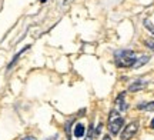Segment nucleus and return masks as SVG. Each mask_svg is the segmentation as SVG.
I'll use <instances>...</instances> for the list:
<instances>
[{"label":"nucleus","instance_id":"f257e3e1","mask_svg":"<svg viewBox=\"0 0 154 140\" xmlns=\"http://www.w3.org/2000/svg\"><path fill=\"white\" fill-rule=\"evenodd\" d=\"M114 60L119 67H133V64L136 62V53L133 50L121 49L114 53Z\"/></svg>","mask_w":154,"mask_h":140},{"label":"nucleus","instance_id":"f03ea898","mask_svg":"<svg viewBox=\"0 0 154 140\" xmlns=\"http://www.w3.org/2000/svg\"><path fill=\"white\" fill-rule=\"evenodd\" d=\"M123 126H124V119L119 114V112H116V110L110 112V116H109V132L111 135H119Z\"/></svg>","mask_w":154,"mask_h":140},{"label":"nucleus","instance_id":"7ed1b4c3","mask_svg":"<svg viewBox=\"0 0 154 140\" xmlns=\"http://www.w3.org/2000/svg\"><path fill=\"white\" fill-rule=\"evenodd\" d=\"M138 130V122H131L130 124H127L126 127L123 129L120 136V140H130L134 137V135L137 133Z\"/></svg>","mask_w":154,"mask_h":140},{"label":"nucleus","instance_id":"20e7f679","mask_svg":"<svg viewBox=\"0 0 154 140\" xmlns=\"http://www.w3.org/2000/svg\"><path fill=\"white\" fill-rule=\"evenodd\" d=\"M146 84H147V82H144V80L133 82V83L128 86V92H138V90L144 89V87H146Z\"/></svg>","mask_w":154,"mask_h":140},{"label":"nucleus","instance_id":"39448f33","mask_svg":"<svg viewBox=\"0 0 154 140\" xmlns=\"http://www.w3.org/2000/svg\"><path fill=\"white\" fill-rule=\"evenodd\" d=\"M150 60V56H147V54H144V56L138 57V59H136V62H134V64H133V67L134 69H138L141 67L143 64H146V63Z\"/></svg>","mask_w":154,"mask_h":140},{"label":"nucleus","instance_id":"423d86ee","mask_svg":"<svg viewBox=\"0 0 154 140\" xmlns=\"http://www.w3.org/2000/svg\"><path fill=\"white\" fill-rule=\"evenodd\" d=\"M138 109L140 110H146V112H154V101H150V103H141L138 104Z\"/></svg>","mask_w":154,"mask_h":140},{"label":"nucleus","instance_id":"0eeeda50","mask_svg":"<svg viewBox=\"0 0 154 140\" xmlns=\"http://www.w3.org/2000/svg\"><path fill=\"white\" fill-rule=\"evenodd\" d=\"M116 103H117V106L120 107L121 110L124 112L127 109V104L124 103V93H121V95H119V97H117V100H116Z\"/></svg>","mask_w":154,"mask_h":140},{"label":"nucleus","instance_id":"6e6552de","mask_svg":"<svg viewBox=\"0 0 154 140\" xmlns=\"http://www.w3.org/2000/svg\"><path fill=\"white\" fill-rule=\"evenodd\" d=\"M74 136L76 137H83L84 136V126L83 124H77L74 127Z\"/></svg>","mask_w":154,"mask_h":140},{"label":"nucleus","instance_id":"1a4fd4ad","mask_svg":"<svg viewBox=\"0 0 154 140\" xmlns=\"http://www.w3.org/2000/svg\"><path fill=\"white\" fill-rule=\"evenodd\" d=\"M29 47H30V46H26V47H23L22 50H20V51H19V53H17V54H16V56L13 57V60H11V62H10V64H9V69H10L11 66H13V64H14V63L17 62V59H19V57H20V56H22V54H23V53H24V51H26V50H27Z\"/></svg>","mask_w":154,"mask_h":140},{"label":"nucleus","instance_id":"9d476101","mask_svg":"<svg viewBox=\"0 0 154 140\" xmlns=\"http://www.w3.org/2000/svg\"><path fill=\"white\" fill-rule=\"evenodd\" d=\"M144 45L149 47L150 50H154V39L151 37V39H146L144 40Z\"/></svg>","mask_w":154,"mask_h":140},{"label":"nucleus","instance_id":"9b49d317","mask_svg":"<svg viewBox=\"0 0 154 140\" xmlns=\"http://www.w3.org/2000/svg\"><path fill=\"white\" fill-rule=\"evenodd\" d=\"M144 26H146V27L149 29L150 32H151V33L154 34V24L151 22H150V20H147V19H146V20H144Z\"/></svg>","mask_w":154,"mask_h":140},{"label":"nucleus","instance_id":"f8f14e48","mask_svg":"<svg viewBox=\"0 0 154 140\" xmlns=\"http://www.w3.org/2000/svg\"><path fill=\"white\" fill-rule=\"evenodd\" d=\"M101 127H103V124L99 123V126L96 127V132H94V136H96V137H99V135L101 133Z\"/></svg>","mask_w":154,"mask_h":140},{"label":"nucleus","instance_id":"ddd939ff","mask_svg":"<svg viewBox=\"0 0 154 140\" xmlns=\"http://www.w3.org/2000/svg\"><path fill=\"white\" fill-rule=\"evenodd\" d=\"M23 140H36V139L32 137V136H26V137H23Z\"/></svg>","mask_w":154,"mask_h":140},{"label":"nucleus","instance_id":"4468645a","mask_svg":"<svg viewBox=\"0 0 154 140\" xmlns=\"http://www.w3.org/2000/svg\"><path fill=\"white\" fill-rule=\"evenodd\" d=\"M101 140H111V137H110V135H106L104 137H103V139Z\"/></svg>","mask_w":154,"mask_h":140},{"label":"nucleus","instance_id":"2eb2a0df","mask_svg":"<svg viewBox=\"0 0 154 140\" xmlns=\"http://www.w3.org/2000/svg\"><path fill=\"white\" fill-rule=\"evenodd\" d=\"M150 127H151V129H154V119L151 120V123H150Z\"/></svg>","mask_w":154,"mask_h":140}]
</instances>
